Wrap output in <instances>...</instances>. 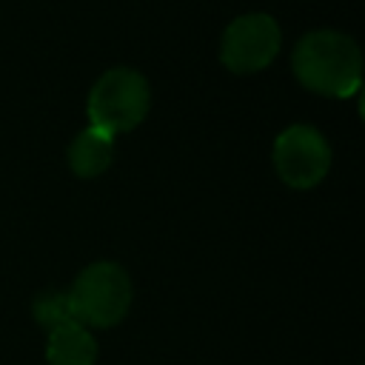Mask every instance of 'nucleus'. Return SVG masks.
<instances>
[{
    "instance_id": "obj_1",
    "label": "nucleus",
    "mask_w": 365,
    "mask_h": 365,
    "mask_svg": "<svg viewBox=\"0 0 365 365\" xmlns=\"http://www.w3.org/2000/svg\"><path fill=\"white\" fill-rule=\"evenodd\" d=\"M291 68L308 91L322 97L345 100L362 86V51L356 40L334 29L308 31L294 46Z\"/></svg>"
},
{
    "instance_id": "obj_2",
    "label": "nucleus",
    "mask_w": 365,
    "mask_h": 365,
    "mask_svg": "<svg viewBox=\"0 0 365 365\" xmlns=\"http://www.w3.org/2000/svg\"><path fill=\"white\" fill-rule=\"evenodd\" d=\"M148 106H151L148 80L134 68L117 66V68H108L91 86L86 114L94 128L117 137L137 128L145 120Z\"/></svg>"
},
{
    "instance_id": "obj_3",
    "label": "nucleus",
    "mask_w": 365,
    "mask_h": 365,
    "mask_svg": "<svg viewBox=\"0 0 365 365\" xmlns=\"http://www.w3.org/2000/svg\"><path fill=\"white\" fill-rule=\"evenodd\" d=\"M131 279L123 265L117 262H91L80 271L68 291V302L74 319L91 328H111L117 325L131 308Z\"/></svg>"
},
{
    "instance_id": "obj_4",
    "label": "nucleus",
    "mask_w": 365,
    "mask_h": 365,
    "mask_svg": "<svg viewBox=\"0 0 365 365\" xmlns=\"http://www.w3.org/2000/svg\"><path fill=\"white\" fill-rule=\"evenodd\" d=\"M274 168L279 180L297 191H308L319 185L331 168L328 140L305 123H294L282 128L274 140Z\"/></svg>"
},
{
    "instance_id": "obj_5",
    "label": "nucleus",
    "mask_w": 365,
    "mask_h": 365,
    "mask_svg": "<svg viewBox=\"0 0 365 365\" xmlns=\"http://www.w3.org/2000/svg\"><path fill=\"white\" fill-rule=\"evenodd\" d=\"M279 26L271 14H242L231 20L220 40V60L234 74L262 71L279 51Z\"/></svg>"
},
{
    "instance_id": "obj_6",
    "label": "nucleus",
    "mask_w": 365,
    "mask_h": 365,
    "mask_svg": "<svg viewBox=\"0 0 365 365\" xmlns=\"http://www.w3.org/2000/svg\"><path fill=\"white\" fill-rule=\"evenodd\" d=\"M46 359H48V365H94L97 342H94L91 331L80 322L57 325L48 331Z\"/></svg>"
},
{
    "instance_id": "obj_7",
    "label": "nucleus",
    "mask_w": 365,
    "mask_h": 365,
    "mask_svg": "<svg viewBox=\"0 0 365 365\" xmlns=\"http://www.w3.org/2000/svg\"><path fill=\"white\" fill-rule=\"evenodd\" d=\"M114 160V137L88 125L68 145V165L77 177H100Z\"/></svg>"
},
{
    "instance_id": "obj_8",
    "label": "nucleus",
    "mask_w": 365,
    "mask_h": 365,
    "mask_svg": "<svg viewBox=\"0 0 365 365\" xmlns=\"http://www.w3.org/2000/svg\"><path fill=\"white\" fill-rule=\"evenodd\" d=\"M34 319L40 325H46L48 331L57 328V325L77 322L74 311H71V302H68V294H63V291H43L34 299Z\"/></svg>"
}]
</instances>
